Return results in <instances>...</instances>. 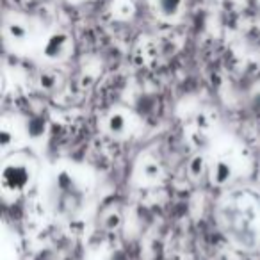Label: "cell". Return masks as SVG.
I'll return each mask as SVG.
<instances>
[{"label": "cell", "instance_id": "obj_1", "mask_svg": "<svg viewBox=\"0 0 260 260\" xmlns=\"http://www.w3.org/2000/svg\"><path fill=\"white\" fill-rule=\"evenodd\" d=\"M55 191H59L57 196V209L61 214L64 212H73V210L79 207L80 203V191L77 187L73 177L68 171H61V173L55 177Z\"/></svg>", "mask_w": 260, "mask_h": 260}, {"label": "cell", "instance_id": "obj_2", "mask_svg": "<svg viewBox=\"0 0 260 260\" xmlns=\"http://www.w3.org/2000/svg\"><path fill=\"white\" fill-rule=\"evenodd\" d=\"M30 182V171L23 162H9L2 170V187L8 192H20Z\"/></svg>", "mask_w": 260, "mask_h": 260}, {"label": "cell", "instance_id": "obj_3", "mask_svg": "<svg viewBox=\"0 0 260 260\" xmlns=\"http://www.w3.org/2000/svg\"><path fill=\"white\" fill-rule=\"evenodd\" d=\"M4 32L6 38L13 43H27L32 36V23H30V18H25L22 15H13L6 18L4 23Z\"/></svg>", "mask_w": 260, "mask_h": 260}, {"label": "cell", "instance_id": "obj_4", "mask_svg": "<svg viewBox=\"0 0 260 260\" xmlns=\"http://www.w3.org/2000/svg\"><path fill=\"white\" fill-rule=\"evenodd\" d=\"M70 50V38L64 32H54L45 40L41 54L48 61H61Z\"/></svg>", "mask_w": 260, "mask_h": 260}, {"label": "cell", "instance_id": "obj_5", "mask_svg": "<svg viewBox=\"0 0 260 260\" xmlns=\"http://www.w3.org/2000/svg\"><path fill=\"white\" fill-rule=\"evenodd\" d=\"M152 6L162 20H175L184 11L185 0H152Z\"/></svg>", "mask_w": 260, "mask_h": 260}, {"label": "cell", "instance_id": "obj_6", "mask_svg": "<svg viewBox=\"0 0 260 260\" xmlns=\"http://www.w3.org/2000/svg\"><path fill=\"white\" fill-rule=\"evenodd\" d=\"M232 175H234V170H232V164L228 160H217L210 171V177L216 185H224L232 178Z\"/></svg>", "mask_w": 260, "mask_h": 260}, {"label": "cell", "instance_id": "obj_7", "mask_svg": "<svg viewBox=\"0 0 260 260\" xmlns=\"http://www.w3.org/2000/svg\"><path fill=\"white\" fill-rule=\"evenodd\" d=\"M107 130L109 134L114 136V138H121L126 132V118L121 112H114V114L109 116L107 119Z\"/></svg>", "mask_w": 260, "mask_h": 260}, {"label": "cell", "instance_id": "obj_8", "mask_svg": "<svg viewBox=\"0 0 260 260\" xmlns=\"http://www.w3.org/2000/svg\"><path fill=\"white\" fill-rule=\"evenodd\" d=\"M141 175L146 180H157L162 175V170H160L159 162H155V160H146L141 168Z\"/></svg>", "mask_w": 260, "mask_h": 260}, {"label": "cell", "instance_id": "obj_9", "mask_svg": "<svg viewBox=\"0 0 260 260\" xmlns=\"http://www.w3.org/2000/svg\"><path fill=\"white\" fill-rule=\"evenodd\" d=\"M203 170H205V159L202 155L192 157L191 162H189V175L192 178H200L203 175Z\"/></svg>", "mask_w": 260, "mask_h": 260}, {"label": "cell", "instance_id": "obj_10", "mask_svg": "<svg viewBox=\"0 0 260 260\" xmlns=\"http://www.w3.org/2000/svg\"><path fill=\"white\" fill-rule=\"evenodd\" d=\"M119 224H121V217L116 212H111L104 219V226L107 228V230H116V228H119Z\"/></svg>", "mask_w": 260, "mask_h": 260}, {"label": "cell", "instance_id": "obj_11", "mask_svg": "<svg viewBox=\"0 0 260 260\" xmlns=\"http://www.w3.org/2000/svg\"><path fill=\"white\" fill-rule=\"evenodd\" d=\"M54 84H55V79L54 75H41V87L43 89H54Z\"/></svg>", "mask_w": 260, "mask_h": 260}, {"label": "cell", "instance_id": "obj_12", "mask_svg": "<svg viewBox=\"0 0 260 260\" xmlns=\"http://www.w3.org/2000/svg\"><path fill=\"white\" fill-rule=\"evenodd\" d=\"M192 139H194L196 146H200V148H203V146H207V145H209V139H207L205 136L202 134V132H198V134H194V136H192Z\"/></svg>", "mask_w": 260, "mask_h": 260}, {"label": "cell", "instance_id": "obj_13", "mask_svg": "<svg viewBox=\"0 0 260 260\" xmlns=\"http://www.w3.org/2000/svg\"><path fill=\"white\" fill-rule=\"evenodd\" d=\"M0 143H2V146H4V148H8V146H9V143H11V134H9L8 130H4V132L0 134Z\"/></svg>", "mask_w": 260, "mask_h": 260}]
</instances>
